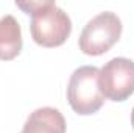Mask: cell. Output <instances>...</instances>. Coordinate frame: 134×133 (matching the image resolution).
Returning a JSON list of instances; mask_svg holds the SVG:
<instances>
[{"label":"cell","instance_id":"obj_1","mask_svg":"<svg viewBox=\"0 0 134 133\" xmlns=\"http://www.w3.org/2000/svg\"><path fill=\"white\" fill-rule=\"evenodd\" d=\"M16 6L31 14L30 32L36 44L42 47H58L66 42L72 32V21L53 0L16 2Z\"/></svg>","mask_w":134,"mask_h":133},{"label":"cell","instance_id":"obj_2","mask_svg":"<svg viewBox=\"0 0 134 133\" xmlns=\"http://www.w3.org/2000/svg\"><path fill=\"white\" fill-rule=\"evenodd\" d=\"M100 69L95 66H81L73 70L67 85V100L72 110L81 116L94 114L104 103V96L101 93Z\"/></svg>","mask_w":134,"mask_h":133},{"label":"cell","instance_id":"obj_3","mask_svg":"<svg viewBox=\"0 0 134 133\" xmlns=\"http://www.w3.org/2000/svg\"><path fill=\"white\" fill-rule=\"evenodd\" d=\"M120 17L112 11H103L84 25L78 39V45L83 53L98 57L106 53L120 39Z\"/></svg>","mask_w":134,"mask_h":133},{"label":"cell","instance_id":"obj_4","mask_svg":"<svg viewBox=\"0 0 134 133\" xmlns=\"http://www.w3.org/2000/svg\"><path fill=\"white\" fill-rule=\"evenodd\" d=\"M101 93L114 102H123L134 93V61L130 58H112L100 69Z\"/></svg>","mask_w":134,"mask_h":133},{"label":"cell","instance_id":"obj_5","mask_svg":"<svg viewBox=\"0 0 134 133\" xmlns=\"http://www.w3.org/2000/svg\"><path fill=\"white\" fill-rule=\"evenodd\" d=\"M20 133H66V119L59 110L42 106L30 113Z\"/></svg>","mask_w":134,"mask_h":133},{"label":"cell","instance_id":"obj_6","mask_svg":"<svg viewBox=\"0 0 134 133\" xmlns=\"http://www.w3.org/2000/svg\"><path fill=\"white\" fill-rule=\"evenodd\" d=\"M22 50V30L17 19L6 14L0 19V60L16 58Z\"/></svg>","mask_w":134,"mask_h":133},{"label":"cell","instance_id":"obj_7","mask_svg":"<svg viewBox=\"0 0 134 133\" xmlns=\"http://www.w3.org/2000/svg\"><path fill=\"white\" fill-rule=\"evenodd\" d=\"M131 124H133V129H134V108H133V111H131Z\"/></svg>","mask_w":134,"mask_h":133}]
</instances>
